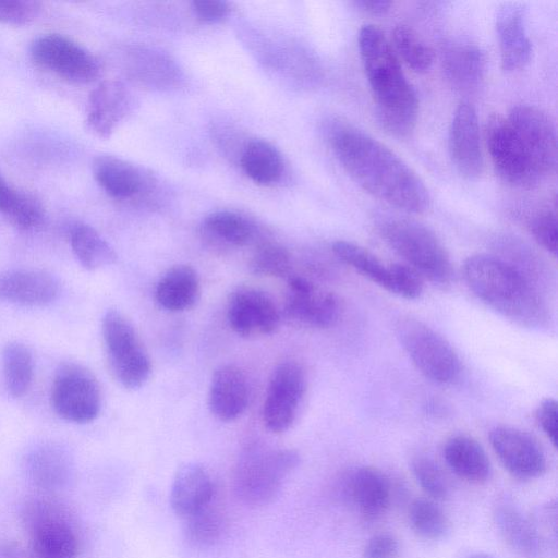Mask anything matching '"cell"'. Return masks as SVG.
I'll return each instance as SVG.
<instances>
[{
	"label": "cell",
	"mask_w": 558,
	"mask_h": 558,
	"mask_svg": "<svg viewBox=\"0 0 558 558\" xmlns=\"http://www.w3.org/2000/svg\"><path fill=\"white\" fill-rule=\"evenodd\" d=\"M329 143L342 168L364 191L408 213L428 209L430 197L424 182L384 143L344 122L330 128Z\"/></svg>",
	"instance_id": "obj_1"
},
{
	"label": "cell",
	"mask_w": 558,
	"mask_h": 558,
	"mask_svg": "<svg viewBox=\"0 0 558 558\" xmlns=\"http://www.w3.org/2000/svg\"><path fill=\"white\" fill-rule=\"evenodd\" d=\"M357 43L379 123L395 136H409L417 122L418 98L390 40L377 25L365 24Z\"/></svg>",
	"instance_id": "obj_2"
},
{
	"label": "cell",
	"mask_w": 558,
	"mask_h": 558,
	"mask_svg": "<svg viewBox=\"0 0 558 558\" xmlns=\"http://www.w3.org/2000/svg\"><path fill=\"white\" fill-rule=\"evenodd\" d=\"M464 280L488 307L526 327H541L549 318L547 303L531 276L499 256L475 254L465 259Z\"/></svg>",
	"instance_id": "obj_3"
},
{
	"label": "cell",
	"mask_w": 558,
	"mask_h": 558,
	"mask_svg": "<svg viewBox=\"0 0 558 558\" xmlns=\"http://www.w3.org/2000/svg\"><path fill=\"white\" fill-rule=\"evenodd\" d=\"M385 242L424 280L448 284L453 276L450 256L433 230L407 218H390L379 226Z\"/></svg>",
	"instance_id": "obj_4"
},
{
	"label": "cell",
	"mask_w": 558,
	"mask_h": 558,
	"mask_svg": "<svg viewBox=\"0 0 558 558\" xmlns=\"http://www.w3.org/2000/svg\"><path fill=\"white\" fill-rule=\"evenodd\" d=\"M22 521L28 535V558H76L77 531L63 505L46 497L33 498L23 507Z\"/></svg>",
	"instance_id": "obj_5"
},
{
	"label": "cell",
	"mask_w": 558,
	"mask_h": 558,
	"mask_svg": "<svg viewBox=\"0 0 558 558\" xmlns=\"http://www.w3.org/2000/svg\"><path fill=\"white\" fill-rule=\"evenodd\" d=\"M299 454L291 449L252 448L239 460L233 487L246 505L264 506L279 494L283 481L298 466Z\"/></svg>",
	"instance_id": "obj_6"
},
{
	"label": "cell",
	"mask_w": 558,
	"mask_h": 558,
	"mask_svg": "<svg viewBox=\"0 0 558 558\" xmlns=\"http://www.w3.org/2000/svg\"><path fill=\"white\" fill-rule=\"evenodd\" d=\"M397 338L416 369L427 379L448 385L462 372L461 360L451 343L432 327L414 317H401Z\"/></svg>",
	"instance_id": "obj_7"
},
{
	"label": "cell",
	"mask_w": 558,
	"mask_h": 558,
	"mask_svg": "<svg viewBox=\"0 0 558 558\" xmlns=\"http://www.w3.org/2000/svg\"><path fill=\"white\" fill-rule=\"evenodd\" d=\"M101 337L114 378L128 389L142 387L150 377L151 361L132 323L110 308L101 320Z\"/></svg>",
	"instance_id": "obj_8"
},
{
	"label": "cell",
	"mask_w": 558,
	"mask_h": 558,
	"mask_svg": "<svg viewBox=\"0 0 558 558\" xmlns=\"http://www.w3.org/2000/svg\"><path fill=\"white\" fill-rule=\"evenodd\" d=\"M101 401L100 385L88 368L68 362L56 369L50 402L60 417L77 424L89 423L98 416Z\"/></svg>",
	"instance_id": "obj_9"
},
{
	"label": "cell",
	"mask_w": 558,
	"mask_h": 558,
	"mask_svg": "<svg viewBox=\"0 0 558 558\" xmlns=\"http://www.w3.org/2000/svg\"><path fill=\"white\" fill-rule=\"evenodd\" d=\"M29 54L36 65L69 83L88 84L100 73L97 58L62 34L48 33L34 38Z\"/></svg>",
	"instance_id": "obj_10"
},
{
	"label": "cell",
	"mask_w": 558,
	"mask_h": 558,
	"mask_svg": "<svg viewBox=\"0 0 558 558\" xmlns=\"http://www.w3.org/2000/svg\"><path fill=\"white\" fill-rule=\"evenodd\" d=\"M306 391V375L295 361L279 363L271 373L263 403V422L275 434L295 422Z\"/></svg>",
	"instance_id": "obj_11"
},
{
	"label": "cell",
	"mask_w": 558,
	"mask_h": 558,
	"mask_svg": "<svg viewBox=\"0 0 558 558\" xmlns=\"http://www.w3.org/2000/svg\"><path fill=\"white\" fill-rule=\"evenodd\" d=\"M485 144L496 173L506 183L529 187L541 180L507 118L494 114L488 119Z\"/></svg>",
	"instance_id": "obj_12"
},
{
	"label": "cell",
	"mask_w": 558,
	"mask_h": 558,
	"mask_svg": "<svg viewBox=\"0 0 558 558\" xmlns=\"http://www.w3.org/2000/svg\"><path fill=\"white\" fill-rule=\"evenodd\" d=\"M507 119L539 178L554 174L557 168V134L548 114L535 106L518 105Z\"/></svg>",
	"instance_id": "obj_13"
},
{
	"label": "cell",
	"mask_w": 558,
	"mask_h": 558,
	"mask_svg": "<svg viewBox=\"0 0 558 558\" xmlns=\"http://www.w3.org/2000/svg\"><path fill=\"white\" fill-rule=\"evenodd\" d=\"M489 442L502 466L519 480L538 478L547 470L544 449L524 430L512 426H496L489 433Z\"/></svg>",
	"instance_id": "obj_14"
},
{
	"label": "cell",
	"mask_w": 558,
	"mask_h": 558,
	"mask_svg": "<svg viewBox=\"0 0 558 558\" xmlns=\"http://www.w3.org/2000/svg\"><path fill=\"white\" fill-rule=\"evenodd\" d=\"M227 320L240 337L271 335L280 323V313L272 299L253 287H239L229 296Z\"/></svg>",
	"instance_id": "obj_15"
},
{
	"label": "cell",
	"mask_w": 558,
	"mask_h": 558,
	"mask_svg": "<svg viewBox=\"0 0 558 558\" xmlns=\"http://www.w3.org/2000/svg\"><path fill=\"white\" fill-rule=\"evenodd\" d=\"M286 313L294 322L313 328H329L342 314V303L333 292L317 288L304 277L288 279Z\"/></svg>",
	"instance_id": "obj_16"
},
{
	"label": "cell",
	"mask_w": 558,
	"mask_h": 558,
	"mask_svg": "<svg viewBox=\"0 0 558 558\" xmlns=\"http://www.w3.org/2000/svg\"><path fill=\"white\" fill-rule=\"evenodd\" d=\"M448 150L456 170L465 179L475 180L484 170L478 118L474 106L461 101L448 132Z\"/></svg>",
	"instance_id": "obj_17"
},
{
	"label": "cell",
	"mask_w": 558,
	"mask_h": 558,
	"mask_svg": "<svg viewBox=\"0 0 558 558\" xmlns=\"http://www.w3.org/2000/svg\"><path fill=\"white\" fill-rule=\"evenodd\" d=\"M342 492L360 517L367 522L383 518L391 500L388 476L378 468L371 465L352 470L343 478Z\"/></svg>",
	"instance_id": "obj_18"
},
{
	"label": "cell",
	"mask_w": 558,
	"mask_h": 558,
	"mask_svg": "<svg viewBox=\"0 0 558 558\" xmlns=\"http://www.w3.org/2000/svg\"><path fill=\"white\" fill-rule=\"evenodd\" d=\"M495 28L501 69L506 72L523 69L532 56V44L526 31L523 7L517 2L502 3L497 10Z\"/></svg>",
	"instance_id": "obj_19"
},
{
	"label": "cell",
	"mask_w": 558,
	"mask_h": 558,
	"mask_svg": "<svg viewBox=\"0 0 558 558\" xmlns=\"http://www.w3.org/2000/svg\"><path fill=\"white\" fill-rule=\"evenodd\" d=\"M250 384L245 372L235 364H223L211 375L208 390V407L220 421L239 418L247 409Z\"/></svg>",
	"instance_id": "obj_20"
},
{
	"label": "cell",
	"mask_w": 558,
	"mask_h": 558,
	"mask_svg": "<svg viewBox=\"0 0 558 558\" xmlns=\"http://www.w3.org/2000/svg\"><path fill=\"white\" fill-rule=\"evenodd\" d=\"M129 105V94L121 82L102 81L88 97L85 119L88 130L98 137H110L126 116Z\"/></svg>",
	"instance_id": "obj_21"
},
{
	"label": "cell",
	"mask_w": 558,
	"mask_h": 558,
	"mask_svg": "<svg viewBox=\"0 0 558 558\" xmlns=\"http://www.w3.org/2000/svg\"><path fill=\"white\" fill-rule=\"evenodd\" d=\"M59 281L40 269H13L0 274V299L8 302L43 306L59 294Z\"/></svg>",
	"instance_id": "obj_22"
},
{
	"label": "cell",
	"mask_w": 558,
	"mask_h": 558,
	"mask_svg": "<svg viewBox=\"0 0 558 558\" xmlns=\"http://www.w3.org/2000/svg\"><path fill=\"white\" fill-rule=\"evenodd\" d=\"M215 486L208 471L201 464L186 463L175 473L170 492L174 513L185 519L213 502Z\"/></svg>",
	"instance_id": "obj_23"
},
{
	"label": "cell",
	"mask_w": 558,
	"mask_h": 558,
	"mask_svg": "<svg viewBox=\"0 0 558 558\" xmlns=\"http://www.w3.org/2000/svg\"><path fill=\"white\" fill-rule=\"evenodd\" d=\"M485 52L473 43L448 45L441 56V65L447 81L461 92L476 89L486 73Z\"/></svg>",
	"instance_id": "obj_24"
},
{
	"label": "cell",
	"mask_w": 558,
	"mask_h": 558,
	"mask_svg": "<svg viewBox=\"0 0 558 558\" xmlns=\"http://www.w3.org/2000/svg\"><path fill=\"white\" fill-rule=\"evenodd\" d=\"M442 454L450 470L463 481L481 485L492 475V465L482 445L471 436L454 435L444 445Z\"/></svg>",
	"instance_id": "obj_25"
},
{
	"label": "cell",
	"mask_w": 558,
	"mask_h": 558,
	"mask_svg": "<svg viewBox=\"0 0 558 558\" xmlns=\"http://www.w3.org/2000/svg\"><path fill=\"white\" fill-rule=\"evenodd\" d=\"M494 521L505 543L521 558H539L542 536L535 524L515 507L501 502L496 506Z\"/></svg>",
	"instance_id": "obj_26"
},
{
	"label": "cell",
	"mask_w": 558,
	"mask_h": 558,
	"mask_svg": "<svg viewBox=\"0 0 558 558\" xmlns=\"http://www.w3.org/2000/svg\"><path fill=\"white\" fill-rule=\"evenodd\" d=\"M199 293L197 271L190 265L179 264L160 277L155 289V299L163 310L177 313L193 307Z\"/></svg>",
	"instance_id": "obj_27"
},
{
	"label": "cell",
	"mask_w": 558,
	"mask_h": 558,
	"mask_svg": "<svg viewBox=\"0 0 558 558\" xmlns=\"http://www.w3.org/2000/svg\"><path fill=\"white\" fill-rule=\"evenodd\" d=\"M26 471L34 485L52 492L69 483L72 463L68 452L59 445L45 444L29 452Z\"/></svg>",
	"instance_id": "obj_28"
},
{
	"label": "cell",
	"mask_w": 558,
	"mask_h": 558,
	"mask_svg": "<svg viewBox=\"0 0 558 558\" xmlns=\"http://www.w3.org/2000/svg\"><path fill=\"white\" fill-rule=\"evenodd\" d=\"M93 174L99 186L116 199L132 198L143 186L141 171L130 161L117 156L96 157L93 161Z\"/></svg>",
	"instance_id": "obj_29"
},
{
	"label": "cell",
	"mask_w": 558,
	"mask_h": 558,
	"mask_svg": "<svg viewBox=\"0 0 558 558\" xmlns=\"http://www.w3.org/2000/svg\"><path fill=\"white\" fill-rule=\"evenodd\" d=\"M0 214L21 230L38 228L45 219V207L32 193L11 185L0 170Z\"/></svg>",
	"instance_id": "obj_30"
},
{
	"label": "cell",
	"mask_w": 558,
	"mask_h": 558,
	"mask_svg": "<svg viewBox=\"0 0 558 558\" xmlns=\"http://www.w3.org/2000/svg\"><path fill=\"white\" fill-rule=\"evenodd\" d=\"M69 240L76 259L87 270H97L117 260L113 247L95 228L85 222L76 221L71 226Z\"/></svg>",
	"instance_id": "obj_31"
},
{
	"label": "cell",
	"mask_w": 558,
	"mask_h": 558,
	"mask_svg": "<svg viewBox=\"0 0 558 558\" xmlns=\"http://www.w3.org/2000/svg\"><path fill=\"white\" fill-rule=\"evenodd\" d=\"M331 250L339 260L391 293L393 264L384 263L367 248L350 241H336Z\"/></svg>",
	"instance_id": "obj_32"
},
{
	"label": "cell",
	"mask_w": 558,
	"mask_h": 558,
	"mask_svg": "<svg viewBox=\"0 0 558 558\" xmlns=\"http://www.w3.org/2000/svg\"><path fill=\"white\" fill-rule=\"evenodd\" d=\"M241 167L256 184L269 185L280 179L283 161L279 151L271 144L255 140L244 147Z\"/></svg>",
	"instance_id": "obj_33"
},
{
	"label": "cell",
	"mask_w": 558,
	"mask_h": 558,
	"mask_svg": "<svg viewBox=\"0 0 558 558\" xmlns=\"http://www.w3.org/2000/svg\"><path fill=\"white\" fill-rule=\"evenodd\" d=\"M2 372L8 392L14 398L27 393L34 377V360L31 350L21 342L12 341L2 350Z\"/></svg>",
	"instance_id": "obj_34"
},
{
	"label": "cell",
	"mask_w": 558,
	"mask_h": 558,
	"mask_svg": "<svg viewBox=\"0 0 558 558\" xmlns=\"http://www.w3.org/2000/svg\"><path fill=\"white\" fill-rule=\"evenodd\" d=\"M390 43L398 58L414 72L424 73L430 69L434 62L433 50L412 27L397 25Z\"/></svg>",
	"instance_id": "obj_35"
},
{
	"label": "cell",
	"mask_w": 558,
	"mask_h": 558,
	"mask_svg": "<svg viewBox=\"0 0 558 558\" xmlns=\"http://www.w3.org/2000/svg\"><path fill=\"white\" fill-rule=\"evenodd\" d=\"M205 230L217 241L230 246H244L253 238L252 225L241 215L219 210L211 213L204 220Z\"/></svg>",
	"instance_id": "obj_36"
},
{
	"label": "cell",
	"mask_w": 558,
	"mask_h": 558,
	"mask_svg": "<svg viewBox=\"0 0 558 558\" xmlns=\"http://www.w3.org/2000/svg\"><path fill=\"white\" fill-rule=\"evenodd\" d=\"M408 518L411 529L424 539H440L449 531L446 513L432 499L413 500L408 510Z\"/></svg>",
	"instance_id": "obj_37"
},
{
	"label": "cell",
	"mask_w": 558,
	"mask_h": 558,
	"mask_svg": "<svg viewBox=\"0 0 558 558\" xmlns=\"http://www.w3.org/2000/svg\"><path fill=\"white\" fill-rule=\"evenodd\" d=\"M184 520L186 539L198 547L213 545L225 529V518L213 502Z\"/></svg>",
	"instance_id": "obj_38"
},
{
	"label": "cell",
	"mask_w": 558,
	"mask_h": 558,
	"mask_svg": "<svg viewBox=\"0 0 558 558\" xmlns=\"http://www.w3.org/2000/svg\"><path fill=\"white\" fill-rule=\"evenodd\" d=\"M411 469L417 484L432 499L441 500L448 497L449 481L434 459L417 454L411 461Z\"/></svg>",
	"instance_id": "obj_39"
},
{
	"label": "cell",
	"mask_w": 558,
	"mask_h": 558,
	"mask_svg": "<svg viewBox=\"0 0 558 558\" xmlns=\"http://www.w3.org/2000/svg\"><path fill=\"white\" fill-rule=\"evenodd\" d=\"M250 267L259 276L283 277L290 271L291 255L281 244L265 242L256 247Z\"/></svg>",
	"instance_id": "obj_40"
},
{
	"label": "cell",
	"mask_w": 558,
	"mask_h": 558,
	"mask_svg": "<svg viewBox=\"0 0 558 558\" xmlns=\"http://www.w3.org/2000/svg\"><path fill=\"white\" fill-rule=\"evenodd\" d=\"M527 228L534 240L549 254H557V214L556 204L536 210L527 221Z\"/></svg>",
	"instance_id": "obj_41"
},
{
	"label": "cell",
	"mask_w": 558,
	"mask_h": 558,
	"mask_svg": "<svg viewBox=\"0 0 558 558\" xmlns=\"http://www.w3.org/2000/svg\"><path fill=\"white\" fill-rule=\"evenodd\" d=\"M41 2L29 0H0V23L22 26L35 21L41 11Z\"/></svg>",
	"instance_id": "obj_42"
},
{
	"label": "cell",
	"mask_w": 558,
	"mask_h": 558,
	"mask_svg": "<svg viewBox=\"0 0 558 558\" xmlns=\"http://www.w3.org/2000/svg\"><path fill=\"white\" fill-rule=\"evenodd\" d=\"M400 545L389 533H378L372 536L363 548V558H398Z\"/></svg>",
	"instance_id": "obj_43"
},
{
	"label": "cell",
	"mask_w": 558,
	"mask_h": 558,
	"mask_svg": "<svg viewBox=\"0 0 558 558\" xmlns=\"http://www.w3.org/2000/svg\"><path fill=\"white\" fill-rule=\"evenodd\" d=\"M536 422L547 437V439L551 442V445L557 447V402L553 398L544 399L537 407L535 411Z\"/></svg>",
	"instance_id": "obj_44"
},
{
	"label": "cell",
	"mask_w": 558,
	"mask_h": 558,
	"mask_svg": "<svg viewBox=\"0 0 558 558\" xmlns=\"http://www.w3.org/2000/svg\"><path fill=\"white\" fill-rule=\"evenodd\" d=\"M195 15L207 23L219 22L229 13V5L220 0H195L192 3Z\"/></svg>",
	"instance_id": "obj_45"
},
{
	"label": "cell",
	"mask_w": 558,
	"mask_h": 558,
	"mask_svg": "<svg viewBox=\"0 0 558 558\" xmlns=\"http://www.w3.org/2000/svg\"><path fill=\"white\" fill-rule=\"evenodd\" d=\"M354 4L364 12L373 15H380L390 10L392 2L388 0H356L354 1Z\"/></svg>",
	"instance_id": "obj_46"
},
{
	"label": "cell",
	"mask_w": 558,
	"mask_h": 558,
	"mask_svg": "<svg viewBox=\"0 0 558 558\" xmlns=\"http://www.w3.org/2000/svg\"><path fill=\"white\" fill-rule=\"evenodd\" d=\"M3 558H28L27 551L23 553L19 547L9 546L3 555Z\"/></svg>",
	"instance_id": "obj_47"
},
{
	"label": "cell",
	"mask_w": 558,
	"mask_h": 558,
	"mask_svg": "<svg viewBox=\"0 0 558 558\" xmlns=\"http://www.w3.org/2000/svg\"><path fill=\"white\" fill-rule=\"evenodd\" d=\"M466 558H495L489 554L486 553H473L469 555Z\"/></svg>",
	"instance_id": "obj_48"
}]
</instances>
